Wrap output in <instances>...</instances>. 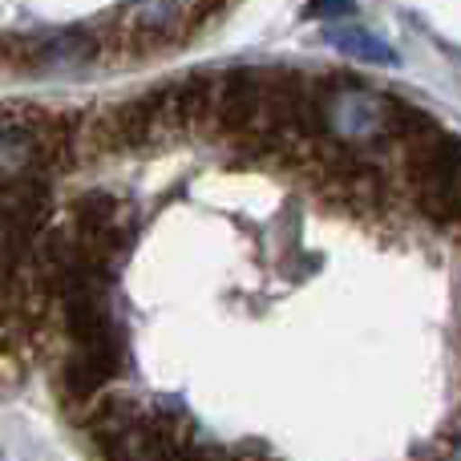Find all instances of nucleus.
Segmentation results:
<instances>
[{"instance_id": "nucleus-2", "label": "nucleus", "mask_w": 461, "mask_h": 461, "mask_svg": "<svg viewBox=\"0 0 461 461\" xmlns=\"http://www.w3.org/2000/svg\"><path fill=\"white\" fill-rule=\"evenodd\" d=\"M186 0H134L113 13V45L126 57L167 53L186 37Z\"/></svg>"}, {"instance_id": "nucleus-6", "label": "nucleus", "mask_w": 461, "mask_h": 461, "mask_svg": "<svg viewBox=\"0 0 461 461\" xmlns=\"http://www.w3.org/2000/svg\"><path fill=\"white\" fill-rule=\"evenodd\" d=\"M215 89H219V73L199 69L191 77L167 86V122L170 134H199L215 122Z\"/></svg>"}, {"instance_id": "nucleus-5", "label": "nucleus", "mask_w": 461, "mask_h": 461, "mask_svg": "<svg viewBox=\"0 0 461 461\" xmlns=\"http://www.w3.org/2000/svg\"><path fill=\"white\" fill-rule=\"evenodd\" d=\"M8 57L29 69H73L102 57V37L86 29H61L45 37H24L16 49H8Z\"/></svg>"}, {"instance_id": "nucleus-8", "label": "nucleus", "mask_w": 461, "mask_h": 461, "mask_svg": "<svg viewBox=\"0 0 461 461\" xmlns=\"http://www.w3.org/2000/svg\"><path fill=\"white\" fill-rule=\"evenodd\" d=\"M352 13H357V0H308V8H303L308 21H344Z\"/></svg>"}, {"instance_id": "nucleus-4", "label": "nucleus", "mask_w": 461, "mask_h": 461, "mask_svg": "<svg viewBox=\"0 0 461 461\" xmlns=\"http://www.w3.org/2000/svg\"><path fill=\"white\" fill-rule=\"evenodd\" d=\"M263 113V69L255 65H235V69L219 73V89H215V130L219 138L235 142V138L251 134L259 126Z\"/></svg>"}, {"instance_id": "nucleus-3", "label": "nucleus", "mask_w": 461, "mask_h": 461, "mask_svg": "<svg viewBox=\"0 0 461 461\" xmlns=\"http://www.w3.org/2000/svg\"><path fill=\"white\" fill-rule=\"evenodd\" d=\"M126 365V344H122V332H110L102 340H89V344H77L73 357L65 360L61 368V393L65 401L73 405H89L113 376L122 373Z\"/></svg>"}, {"instance_id": "nucleus-1", "label": "nucleus", "mask_w": 461, "mask_h": 461, "mask_svg": "<svg viewBox=\"0 0 461 461\" xmlns=\"http://www.w3.org/2000/svg\"><path fill=\"white\" fill-rule=\"evenodd\" d=\"M86 138L94 154H142L175 138L167 122V86L102 110L94 122H86ZM86 138H81V146H86Z\"/></svg>"}, {"instance_id": "nucleus-9", "label": "nucleus", "mask_w": 461, "mask_h": 461, "mask_svg": "<svg viewBox=\"0 0 461 461\" xmlns=\"http://www.w3.org/2000/svg\"><path fill=\"white\" fill-rule=\"evenodd\" d=\"M227 0H194V21H207L211 13H219Z\"/></svg>"}, {"instance_id": "nucleus-7", "label": "nucleus", "mask_w": 461, "mask_h": 461, "mask_svg": "<svg viewBox=\"0 0 461 461\" xmlns=\"http://www.w3.org/2000/svg\"><path fill=\"white\" fill-rule=\"evenodd\" d=\"M324 37H328V45H336L340 53H348V57H360V61L397 65V53H393V49L384 45L381 37H373V32L357 29V24H340V29H328Z\"/></svg>"}]
</instances>
